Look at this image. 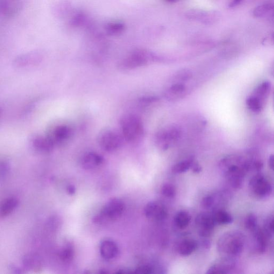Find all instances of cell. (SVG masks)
I'll list each match as a JSON object with an SVG mask.
<instances>
[{
	"label": "cell",
	"instance_id": "6da1fadb",
	"mask_svg": "<svg viewBox=\"0 0 274 274\" xmlns=\"http://www.w3.org/2000/svg\"><path fill=\"white\" fill-rule=\"evenodd\" d=\"M220 166L229 184L235 189L241 188L245 175L251 171L250 161L236 156L222 159Z\"/></svg>",
	"mask_w": 274,
	"mask_h": 274
},
{
	"label": "cell",
	"instance_id": "7a4b0ae2",
	"mask_svg": "<svg viewBox=\"0 0 274 274\" xmlns=\"http://www.w3.org/2000/svg\"><path fill=\"white\" fill-rule=\"evenodd\" d=\"M244 237L240 232L232 231L223 235L217 243V248L223 258L233 259L242 254Z\"/></svg>",
	"mask_w": 274,
	"mask_h": 274
},
{
	"label": "cell",
	"instance_id": "3957f363",
	"mask_svg": "<svg viewBox=\"0 0 274 274\" xmlns=\"http://www.w3.org/2000/svg\"><path fill=\"white\" fill-rule=\"evenodd\" d=\"M120 125L121 135L126 141L136 143L142 139L144 135V125L137 116L133 114L123 116L121 119Z\"/></svg>",
	"mask_w": 274,
	"mask_h": 274
},
{
	"label": "cell",
	"instance_id": "277c9868",
	"mask_svg": "<svg viewBox=\"0 0 274 274\" xmlns=\"http://www.w3.org/2000/svg\"><path fill=\"white\" fill-rule=\"evenodd\" d=\"M154 58L151 53L144 50H137L126 56L119 63L118 68L122 70H129L146 66Z\"/></svg>",
	"mask_w": 274,
	"mask_h": 274
},
{
	"label": "cell",
	"instance_id": "5b68a950",
	"mask_svg": "<svg viewBox=\"0 0 274 274\" xmlns=\"http://www.w3.org/2000/svg\"><path fill=\"white\" fill-rule=\"evenodd\" d=\"M124 210V204L121 200L112 199L105 205L95 219L100 222L115 221L122 216Z\"/></svg>",
	"mask_w": 274,
	"mask_h": 274
},
{
	"label": "cell",
	"instance_id": "8992f818",
	"mask_svg": "<svg viewBox=\"0 0 274 274\" xmlns=\"http://www.w3.org/2000/svg\"><path fill=\"white\" fill-rule=\"evenodd\" d=\"M123 138L122 135L112 130H106L100 132L97 142L101 148L106 152H114L121 147Z\"/></svg>",
	"mask_w": 274,
	"mask_h": 274
},
{
	"label": "cell",
	"instance_id": "52a82bcc",
	"mask_svg": "<svg viewBox=\"0 0 274 274\" xmlns=\"http://www.w3.org/2000/svg\"><path fill=\"white\" fill-rule=\"evenodd\" d=\"M249 187L252 193L260 198L268 197L273 191L271 183L261 173L257 174L252 178L249 182Z\"/></svg>",
	"mask_w": 274,
	"mask_h": 274
},
{
	"label": "cell",
	"instance_id": "ba28073f",
	"mask_svg": "<svg viewBox=\"0 0 274 274\" xmlns=\"http://www.w3.org/2000/svg\"><path fill=\"white\" fill-rule=\"evenodd\" d=\"M181 132L178 126H173L161 130L157 133L155 141L159 149L166 150L180 139Z\"/></svg>",
	"mask_w": 274,
	"mask_h": 274
},
{
	"label": "cell",
	"instance_id": "9c48e42d",
	"mask_svg": "<svg viewBox=\"0 0 274 274\" xmlns=\"http://www.w3.org/2000/svg\"><path fill=\"white\" fill-rule=\"evenodd\" d=\"M73 134L74 131L71 126L61 124L54 126L48 137L54 145H61L69 141Z\"/></svg>",
	"mask_w": 274,
	"mask_h": 274
},
{
	"label": "cell",
	"instance_id": "30bf717a",
	"mask_svg": "<svg viewBox=\"0 0 274 274\" xmlns=\"http://www.w3.org/2000/svg\"><path fill=\"white\" fill-rule=\"evenodd\" d=\"M195 222L201 237L207 238L211 235L215 226L212 215L201 213L196 217Z\"/></svg>",
	"mask_w": 274,
	"mask_h": 274
},
{
	"label": "cell",
	"instance_id": "8fae6325",
	"mask_svg": "<svg viewBox=\"0 0 274 274\" xmlns=\"http://www.w3.org/2000/svg\"><path fill=\"white\" fill-rule=\"evenodd\" d=\"M144 213L147 218L156 221H162L168 216L166 207L158 201H151L144 208Z\"/></svg>",
	"mask_w": 274,
	"mask_h": 274
},
{
	"label": "cell",
	"instance_id": "7c38bea8",
	"mask_svg": "<svg viewBox=\"0 0 274 274\" xmlns=\"http://www.w3.org/2000/svg\"><path fill=\"white\" fill-rule=\"evenodd\" d=\"M22 0H0V16H15L22 8Z\"/></svg>",
	"mask_w": 274,
	"mask_h": 274
},
{
	"label": "cell",
	"instance_id": "4fadbf2b",
	"mask_svg": "<svg viewBox=\"0 0 274 274\" xmlns=\"http://www.w3.org/2000/svg\"><path fill=\"white\" fill-rule=\"evenodd\" d=\"M103 158L100 154L91 152L84 155L82 159V165L86 170H93L103 163Z\"/></svg>",
	"mask_w": 274,
	"mask_h": 274
},
{
	"label": "cell",
	"instance_id": "5bb4252c",
	"mask_svg": "<svg viewBox=\"0 0 274 274\" xmlns=\"http://www.w3.org/2000/svg\"><path fill=\"white\" fill-rule=\"evenodd\" d=\"M233 259L223 258L209 267L207 274H227L234 268Z\"/></svg>",
	"mask_w": 274,
	"mask_h": 274
},
{
	"label": "cell",
	"instance_id": "9a60e30c",
	"mask_svg": "<svg viewBox=\"0 0 274 274\" xmlns=\"http://www.w3.org/2000/svg\"><path fill=\"white\" fill-rule=\"evenodd\" d=\"M100 255L106 260L115 258L119 253L117 244L113 241L106 240L103 241L100 245Z\"/></svg>",
	"mask_w": 274,
	"mask_h": 274
},
{
	"label": "cell",
	"instance_id": "2e32d148",
	"mask_svg": "<svg viewBox=\"0 0 274 274\" xmlns=\"http://www.w3.org/2000/svg\"><path fill=\"white\" fill-rule=\"evenodd\" d=\"M186 93V88L184 84L176 83L167 90L166 97L169 100H178L184 97Z\"/></svg>",
	"mask_w": 274,
	"mask_h": 274
},
{
	"label": "cell",
	"instance_id": "e0dca14e",
	"mask_svg": "<svg viewBox=\"0 0 274 274\" xmlns=\"http://www.w3.org/2000/svg\"><path fill=\"white\" fill-rule=\"evenodd\" d=\"M256 249L260 254L265 252L268 245V235L264 230L256 228L254 230Z\"/></svg>",
	"mask_w": 274,
	"mask_h": 274
},
{
	"label": "cell",
	"instance_id": "ac0fdd59",
	"mask_svg": "<svg viewBox=\"0 0 274 274\" xmlns=\"http://www.w3.org/2000/svg\"><path fill=\"white\" fill-rule=\"evenodd\" d=\"M197 243L193 240H185L179 246L178 252L183 256L190 255L197 248Z\"/></svg>",
	"mask_w": 274,
	"mask_h": 274
},
{
	"label": "cell",
	"instance_id": "d6986e66",
	"mask_svg": "<svg viewBox=\"0 0 274 274\" xmlns=\"http://www.w3.org/2000/svg\"><path fill=\"white\" fill-rule=\"evenodd\" d=\"M212 215L215 224L226 225L233 222V216L224 210H216Z\"/></svg>",
	"mask_w": 274,
	"mask_h": 274
},
{
	"label": "cell",
	"instance_id": "ffe728a7",
	"mask_svg": "<svg viewBox=\"0 0 274 274\" xmlns=\"http://www.w3.org/2000/svg\"><path fill=\"white\" fill-rule=\"evenodd\" d=\"M271 84L269 82H264L256 89L252 95L265 102L271 93Z\"/></svg>",
	"mask_w": 274,
	"mask_h": 274
},
{
	"label": "cell",
	"instance_id": "44dd1931",
	"mask_svg": "<svg viewBox=\"0 0 274 274\" xmlns=\"http://www.w3.org/2000/svg\"><path fill=\"white\" fill-rule=\"evenodd\" d=\"M191 217L185 211H180L175 215L174 223L178 228L181 229L186 228L190 223Z\"/></svg>",
	"mask_w": 274,
	"mask_h": 274
},
{
	"label": "cell",
	"instance_id": "7402d4cb",
	"mask_svg": "<svg viewBox=\"0 0 274 274\" xmlns=\"http://www.w3.org/2000/svg\"><path fill=\"white\" fill-rule=\"evenodd\" d=\"M18 201L16 198L5 199L0 205V216H5L10 214L16 208Z\"/></svg>",
	"mask_w": 274,
	"mask_h": 274
},
{
	"label": "cell",
	"instance_id": "603a6c76",
	"mask_svg": "<svg viewBox=\"0 0 274 274\" xmlns=\"http://www.w3.org/2000/svg\"><path fill=\"white\" fill-rule=\"evenodd\" d=\"M125 29V25L121 22H111L105 25V30L110 36H118Z\"/></svg>",
	"mask_w": 274,
	"mask_h": 274
},
{
	"label": "cell",
	"instance_id": "cb8c5ba5",
	"mask_svg": "<svg viewBox=\"0 0 274 274\" xmlns=\"http://www.w3.org/2000/svg\"><path fill=\"white\" fill-rule=\"evenodd\" d=\"M264 103L265 102L254 95L248 97L247 100V104L249 109L255 113H259L262 111Z\"/></svg>",
	"mask_w": 274,
	"mask_h": 274
},
{
	"label": "cell",
	"instance_id": "d4e9b609",
	"mask_svg": "<svg viewBox=\"0 0 274 274\" xmlns=\"http://www.w3.org/2000/svg\"><path fill=\"white\" fill-rule=\"evenodd\" d=\"M274 5L272 3H266L256 7L254 11V15L257 18H262L269 15L273 12Z\"/></svg>",
	"mask_w": 274,
	"mask_h": 274
},
{
	"label": "cell",
	"instance_id": "484cf974",
	"mask_svg": "<svg viewBox=\"0 0 274 274\" xmlns=\"http://www.w3.org/2000/svg\"><path fill=\"white\" fill-rule=\"evenodd\" d=\"M74 250L73 246L67 244L60 251V257L61 261L66 263L71 262L74 258Z\"/></svg>",
	"mask_w": 274,
	"mask_h": 274
},
{
	"label": "cell",
	"instance_id": "4316f807",
	"mask_svg": "<svg viewBox=\"0 0 274 274\" xmlns=\"http://www.w3.org/2000/svg\"><path fill=\"white\" fill-rule=\"evenodd\" d=\"M193 161L192 159L181 161L174 166L173 172L176 174L183 173L187 172L189 169H190Z\"/></svg>",
	"mask_w": 274,
	"mask_h": 274
},
{
	"label": "cell",
	"instance_id": "83f0119b",
	"mask_svg": "<svg viewBox=\"0 0 274 274\" xmlns=\"http://www.w3.org/2000/svg\"><path fill=\"white\" fill-rule=\"evenodd\" d=\"M161 193L166 197L173 198L176 195V189L173 185L170 183H166L161 187Z\"/></svg>",
	"mask_w": 274,
	"mask_h": 274
},
{
	"label": "cell",
	"instance_id": "f1b7e54d",
	"mask_svg": "<svg viewBox=\"0 0 274 274\" xmlns=\"http://www.w3.org/2000/svg\"><path fill=\"white\" fill-rule=\"evenodd\" d=\"M245 226L249 230H254L257 228V219L256 216L253 214H249L246 219Z\"/></svg>",
	"mask_w": 274,
	"mask_h": 274
},
{
	"label": "cell",
	"instance_id": "f546056e",
	"mask_svg": "<svg viewBox=\"0 0 274 274\" xmlns=\"http://www.w3.org/2000/svg\"><path fill=\"white\" fill-rule=\"evenodd\" d=\"M191 73L188 70H183L180 71L176 75V81H178V83H182V82L187 81L191 78Z\"/></svg>",
	"mask_w": 274,
	"mask_h": 274
},
{
	"label": "cell",
	"instance_id": "4dcf8cb0",
	"mask_svg": "<svg viewBox=\"0 0 274 274\" xmlns=\"http://www.w3.org/2000/svg\"><path fill=\"white\" fill-rule=\"evenodd\" d=\"M274 222L273 217H270L266 221L265 224V229L266 233L269 236H273L274 234Z\"/></svg>",
	"mask_w": 274,
	"mask_h": 274
},
{
	"label": "cell",
	"instance_id": "1f68e13d",
	"mask_svg": "<svg viewBox=\"0 0 274 274\" xmlns=\"http://www.w3.org/2000/svg\"><path fill=\"white\" fill-rule=\"evenodd\" d=\"M214 201L215 199L214 196L208 195L203 198L202 205L205 208H209L214 205Z\"/></svg>",
	"mask_w": 274,
	"mask_h": 274
},
{
	"label": "cell",
	"instance_id": "d6a6232c",
	"mask_svg": "<svg viewBox=\"0 0 274 274\" xmlns=\"http://www.w3.org/2000/svg\"><path fill=\"white\" fill-rule=\"evenodd\" d=\"M137 271L140 273L150 274L153 273V269L150 265H143L140 266Z\"/></svg>",
	"mask_w": 274,
	"mask_h": 274
},
{
	"label": "cell",
	"instance_id": "836d02e7",
	"mask_svg": "<svg viewBox=\"0 0 274 274\" xmlns=\"http://www.w3.org/2000/svg\"><path fill=\"white\" fill-rule=\"evenodd\" d=\"M84 20V16L82 14H78L74 17L72 21V23L74 26L80 25Z\"/></svg>",
	"mask_w": 274,
	"mask_h": 274
},
{
	"label": "cell",
	"instance_id": "e575fe53",
	"mask_svg": "<svg viewBox=\"0 0 274 274\" xmlns=\"http://www.w3.org/2000/svg\"><path fill=\"white\" fill-rule=\"evenodd\" d=\"M191 170L194 173H199L201 172L202 169L201 166L197 163L193 161V163L191 165Z\"/></svg>",
	"mask_w": 274,
	"mask_h": 274
},
{
	"label": "cell",
	"instance_id": "d590c367",
	"mask_svg": "<svg viewBox=\"0 0 274 274\" xmlns=\"http://www.w3.org/2000/svg\"><path fill=\"white\" fill-rule=\"evenodd\" d=\"M244 0H230L229 3L230 8H235V7L240 5Z\"/></svg>",
	"mask_w": 274,
	"mask_h": 274
},
{
	"label": "cell",
	"instance_id": "8d00e7d4",
	"mask_svg": "<svg viewBox=\"0 0 274 274\" xmlns=\"http://www.w3.org/2000/svg\"><path fill=\"white\" fill-rule=\"evenodd\" d=\"M76 189L73 185H70L67 188V192L70 194H73L75 193Z\"/></svg>",
	"mask_w": 274,
	"mask_h": 274
},
{
	"label": "cell",
	"instance_id": "74e56055",
	"mask_svg": "<svg viewBox=\"0 0 274 274\" xmlns=\"http://www.w3.org/2000/svg\"><path fill=\"white\" fill-rule=\"evenodd\" d=\"M269 164L270 168L273 170L274 167V157L273 155L270 157Z\"/></svg>",
	"mask_w": 274,
	"mask_h": 274
},
{
	"label": "cell",
	"instance_id": "f35d334b",
	"mask_svg": "<svg viewBox=\"0 0 274 274\" xmlns=\"http://www.w3.org/2000/svg\"><path fill=\"white\" fill-rule=\"evenodd\" d=\"M165 1L168 2L175 3V2H177L178 1H181V0H165Z\"/></svg>",
	"mask_w": 274,
	"mask_h": 274
}]
</instances>
